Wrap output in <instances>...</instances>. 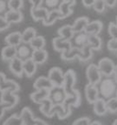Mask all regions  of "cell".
I'll return each instance as SVG.
<instances>
[{"label":"cell","instance_id":"1","mask_svg":"<svg viewBox=\"0 0 117 125\" xmlns=\"http://www.w3.org/2000/svg\"><path fill=\"white\" fill-rule=\"evenodd\" d=\"M97 87L99 90V97L105 101L116 96L117 83L111 77H105L104 79H102Z\"/></svg>","mask_w":117,"mask_h":125},{"label":"cell","instance_id":"2","mask_svg":"<svg viewBox=\"0 0 117 125\" xmlns=\"http://www.w3.org/2000/svg\"><path fill=\"white\" fill-rule=\"evenodd\" d=\"M67 98V93L62 86H53L48 92V100L52 104H63Z\"/></svg>","mask_w":117,"mask_h":125},{"label":"cell","instance_id":"3","mask_svg":"<svg viewBox=\"0 0 117 125\" xmlns=\"http://www.w3.org/2000/svg\"><path fill=\"white\" fill-rule=\"evenodd\" d=\"M76 80H77V77H76L75 71L73 70H68L66 72H64V80H63L62 87L65 90L67 95L72 93L74 91Z\"/></svg>","mask_w":117,"mask_h":125},{"label":"cell","instance_id":"4","mask_svg":"<svg viewBox=\"0 0 117 125\" xmlns=\"http://www.w3.org/2000/svg\"><path fill=\"white\" fill-rule=\"evenodd\" d=\"M71 114V107L65 103L63 104H56L52 106V109L49 113V118L57 115L59 120H64L68 118Z\"/></svg>","mask_w":117,"mask_h":125},{"label":"cell","instance_id":"5","mask_svg":"<svg viewBox=\"0 0 117 125\" xmlns=\"http://www.w3.org/2000/svg\"><path fill=\"white\" fill-rule=\"evenodd\" d=\"M98 69L103 77H112L114 74L115 64L109 58H103L98 63Z\"/></svg>","mask_w":117,"mask_h":125},{"label":"cell","instance_id":"6","mask_svg":"<svg viewBox=\"0 0 117 125\" xmlns=\"http://www.w3.org/2000/svg\"><path fill=\"white\" fill-rule=\"evenodd\" d=\"M86 77L88 83L93 85H98V83L103 79V75L101 74L98 66L95 64H90L86 69Z\"/></svg>","mask_w":117,"mask_h":125},{"label":"cell","instance_id":"7","mask_svg":"<svg viewBox=\"0 0 117 125\" xmlns=\"http://www.w3.org/2000/svg\"><path fill=\"white\" fill-rule=\"evenodd\" d=\"M71 48L81 49L88 44V34L85 31L74 33L72 38L70 39Z\"/></svg>","mask_w":117,"mask_h":125},{"label":"cell","instance_id":"8","mask_svg":"<svg viewBox=\"0 0 117 125\" xmlns=\"http://www.w3.org/2000/svg\"><path fill=\"white\" fill-rule=\"evenodd\" d=\"M48 78L53 86H62L64 80V72L58 67H54L49 70Z\"/></svg>","mask_w":117,"mask_h":125},{"label":"cell","instance_id":"9","mask_svg":"<svg viewBox=\"0 0 117 125\" xmlns=\"http://www.w3.org/2000/svg\"><path fill=\"white\" fill-rule=\"evenodd\" d=\"M16 48H17V58L20 59L22 61L31 59L34 49L31 48L29 43L21 42L20 44Z\"/></svg>","mask_w":117,"mask_h":125},{"label":"cell","instance_id":"10","mask_svg":"<svg viewBox=\"0 0 117 125\" xmlns=\"http://www.w3.org/2000/svg\"><path fill=\"white\" fill-rule=\"evenodd\" d=\"M19 98L16 92H13L11 90H3L2 91V102L8 105L9 109L14 108L18 103Z\"/></svg>","mask_w":117,"mask_h":125},{"label":"cell","instance_id":"11","mask_svg":"<svg viewBox=\"0 0 117 125\" xmlns=\"http://www.w3.org/2000/svg\"><path fill=\"white\" fill-rule=\"evenodd\" d=\"M52 45L53 48L56 51L58 52H65V51H69L71 49V45L70 40H66L64 38H60V37H56L53 38L52 40Z\"/></svg>","mask_w":117,"mask_h":125},{"label":"cell","instance_id":"12","mask_svg":"<svg viewBox=\"0 0 117 125\" xmlns=\"http://www.w3.org/2000/svg\"><path fill=\"white\" fill-rule=\"evenodd\" d=\"M85 97L90 104H93L94 101L99 98V90L97 85L87 84L85 86Z\"/></svg>","mask_w":117,"mask_h":125},{"label":"cell","instance_id":"13","mask_svg":"<svg viewBox=\"0 0 117 125\" xmlns=\"http://www.w3.org/2000/svg\"><path fill=\"white\" fill-rule=\"evenodd\" d=\"M9 70H11V72L17 77H21L23 76L24 71H23V61L18 58H14L13 59H11L9 61Z\"/></svg>","mask_w":117,"mask_h":125},{"label":"cell","instance_id":"14","mask_svg":"<svg viewBox=\"0 0 117 125\" xmlns=\"http://www.w3.org/2000/svg\"><path fill=\"white\" fill-rule=\"evenodd\" d=\"M48 11L43 7L42 6L40 7H31L30 9V15L31 18H33L35 21H43L48 16Z\"/></svg>","mask_w":117,"mask_h":125},{"label":"cell","instance_id":"15","mask_svg":"<svg viewBox=\"0 0 117 125\" xmlns=\"http://www.w3.org/2000/svg\"><path fill=\"white\" fill-rule=\"evenodd\" d=\"M4 17L6 18L10 24H13V23H19L23 20L24 18V16H23V13L21 12L20 10H13V9H8V10L6 12V14L4 15Z\"/></svg>","mask_w":117,"mask_h":125},{"label":"cell","instance_id":"16","mask_svg":"<svg viewBox=\"0 0 117 125\" xmlns=\"http://www.w3.org/2000/svg\"><path fill=\"white\" fill-rule=\"evenodd\" d=\"M103 28V22L100 20H93L90 21L87 25L86 28L84 31L86 32L88 35H99V33L102 31Z\"/></svg>","mask_w":117,"mask_h":125},{"label":"cell","instance_id":"17","mask_svg":"<svg viewBox=\"0 0 117 125\" xmlns=\"http://www.w3.org/2000/svg\"><path fill=\"white\" fill-rule=\"evenodd\" d=\"M48 57V51L45 50L44 49H34V50H33V53H32L31 59H32L37 65H40V64H43V63H45L47 61Z\"/></svg>","mask_w":117,"mask_h":125},{"label":"cell","instance_id":"18","mask_svg":"<svg viewBox=\"0 0 117 125\" xmlns=\"http://www.w3.org/2000/svg\"><path fill=\"white\" fill-rule=\"evenodd\" d=\"M48 92H49V90H44V89L36 90V91L30 94L31 101L37 104H41L45 100H47L48 98Z\"/></svg>","mask_w":117,"mask_h":125},{"label":"cell","instance_id":"19","mask_svg":"<svg viewBox=\"0 0 117 125\" xmlns=\"http://www.w3.org/2000/svg\"><path fill=\"white\" fill-rule=\"evenodd\" d=\"M82 101V96L78 90H74L72 93L67 95L64 103L70 105V107H79Z\"/></svg>","mask_w":117,"mask_h":125},{"label":"cell","instance_id":"20","mask_svg":"<svg viewBox=\"0 0 117 125\" xmlns=\"http://www.w3.org/2000/svg\"><path fill=\"white\" fill-rule=\"evenodd\" d=\"M21 120L23 122V125H34L36 122V119L33 115V112L28 107H25L20 112Z\"/></svg>","mask_w":117,"mask_h":125},{"label":"cell","instance_id":"21","mask_svg":"<svg viewBox=\"0 0 117 125\" xmlns=\"http://www.w3.org/2000/svg\"><path fill=\"white\" fill-rule=\"evenodd\" d=\"M61 13L58 11V9H55V10H50L48 12V16L46 17L44 20L42 21V23L44 26H51L55 23L56 21L58 19H62Z\"/></svg>","mask_w":117,"mask_h":125},{"label":"cell","instance_id":"22","mask_svg":"<svg viewBox=\"0 0 117 125\" xmlns=\"http://www.w3.org/2000/svg\"><path fill=\"white\" fill-rule=\"evenodd\" d=\"M33 87L35 88V90H50L53 85H52L51 81L49 80L48 77L41 76L38 77L37 80H35L34 84H33Z\"/></svg>","mask_w":117,"mask_h":125},{"label":"cell","instance_id":"23","mask_svg":"<svg viewBox=\"0 0 117 125\" xmlns=\"http://www.w3.org/2000/svg\"><path fill=\"white\" fill-rule=\"evenodd\" d=\"M93 111L95 112V114L99 115V116L105 115L106 112L108 111L106 107V101L100 97L93 102Z\"/></svg>","mask_w":117,"mask_h":125},{"label":"cell","instance_id":"24","mask_svg":"<svg viewBox=\"0 0 117 125\" xmlns=\"http://www.w3.org/2000/svg\"><path fill=\"white\" fill-rule=\"evenodd\" d=\"M1 57L6 61H10L11 59L17 57V48L9 45L4 47L1 51Z\"/></svg>","mask_w":117,"mask_h":125},{"label":"cell","instance_id":"25","mask_svg":"<svg viewBox=\"0 0 117 125\" xmlns=\"http://www.w3.org/2000/svg\"><path fill=\"white\" fill-rule=\"evenodd\" d=\"M37 66L38 65L31 59L23 61V71H24V74L28 78L32 77L37 71Z\"/></svg>","mask_w":117,"mask_h":125},{"label":"cell","instance_id":"26","mask_svg":"<svg viewBox=\"0 0 117 125\" xmlns=\"http://www.w3.org/2000/svg\"><path fill=\"white\" fill-rule=\"evenodd\" d=\"M0 90H2V91L3 90H11V91L17 93V91H19L20 87L14 80L5 79V80L0 82Z\"/></svg>","mask_w":117,"mask_h":125},{"label":"cell","instance_id":"27","mask_svg":"<svg viewBox=\"0 0 117 125\" xmlns=\"http://www.w3.org/2000/svg\"><path fill=\"white\" fill-rule=\"evenodd\" d=\"M5 42L7 43V45L17 47L22 42L21 33L18 31H15L10 33V34H8L6 37V38H5Z\"/></svg>","mask_w":117,"mask_h":125},{"label":"cell","instance_id":"28","mask_svg":"<svg viewBox=\"0 0 117 125\" xmlns=\"http://www.w3.org/2000/svg\"><path fill=\"white\" fill-rule=\"evenodd\" d=\"M89 22H90V19L88 18H86V17H81V18H78L75 21H74L73 25H71L74 33L84 31Z\"/></svg>","mask_w":117,"mask_h":125},{"label":"cell","instance_id":"29","mask_svg":"<svg viewBox=\"0 0 117 125\" xmlns=\"http://www.w3.org/2000/svg\"><path fill=\"white\" fill-rule=\"evenodd\" d=\"M93 50H99L102 48L103 41L98 35H88V44Z\"/></svg>","mask_w":117,"mask_h":125},{"label":"cell","instance_id":"30","mask_svg":"<svg viewBox=\"0 0 117 125\" xmlns=\"http://www.w3.org/2000/svg\"><path fill=\"white\" fill-rule=\"evenodd\" d=\"M58 37L64 38L66 40H70L74 35V31L73 28L70 25H65L58 30Z\"/></svg>","mask_w":117,"mask_h":125},{"label":"cell","instance_id":"31","mask_svg":"<svg viewBox=\"0 0 117 125\" xmlns=\"http://www.w3.org/2000/svg\"><path fill=\"white\" fill-rule=\"evenodd\" d=\"M37 36V30L34 28H28L21 33L22 42L24 43H29Z\"/></svg>","mask_w":117,"mask_h":125},{"label":"cell","instance_id":"32","mask_svg":"<svg viewBox=\"0 0 117 125\" xmlns=\"http://www.w3.org/2000/svg\"><path fill=\"white\" fill-rule=\"evenodd\" d=\"M92 57H93V49H91L88 45H86L85 47H83L82 49H80V54L78 56V59L81 61H82V62L88 61L92 59Z\"/></svg>","mask_w":117,"mask_h":125},{"label":"cell","instance_id":"33","mask_svg":"<svg viewBox=\"0 0 117 125\" xmlns=\"http://www.w3.org/2000/svg\"><path fill=\"white\" fill-rule=\"evenodd\" d=\"M29 44L33 49H44L46 46V40H45L44 37H42V36H36L29 42Z\"/></svg>","mask_w":117,"mask_h":125},{"label":"cell","instance_id":"34","mask_svg":"<svg viewBox=\"0 0 117 125\" xmlns=\"http://www.w3.org/2000/svg\"><path fill=\"white\" fill-rule=\"evenodd\" d=\"M80 54V49L71 48L69 51H65V52H61V59L66 61H70L78 58Z\"/></svg>","mask_w":117,"mask_h":125},{"label":"cell","instance_id":"35","mask_svg":"<svg viewBox=\"0 0 117 125\" xmlns=\"http://www.w3.org/2000/svg\"><path fill=\"white\" fill-rule=\"evenodd\" d=\"M62 0H42V7H45L48 11L58 9Z\"/></svg>","mask_w":117,"mask_h":125},{"label":"cell","instance_id":"36","mask_svg":"<svg viewBox=\"0 0 117 125\" xmlns=\"http://www.w3.org/2000/svg\"><path fill=\"white\" fill-rule=\"evenodd\" d=\"M40 105V107H39V111L41 112L42 114L45 115L46 117H48L49 118V113H50V111H51L52 109V102L49 100H48V98L47 100H45L43 102H42Z\"/></svg>","mask_w":117,"mask_h":125},{"label":"cell","instance_id":"37","mask_svg":"<svg viewBox=\"0 0 117 125\" xmlns=\"http://www.w3.org/2000/svg\"><path fill=\"white\" fill-rule=\"evenodd\" d=\"M71 7H72V6H70V4L62 1L58 9V11L61 13L63 18H68L70 15L72 14V8H71Z\"/></svg>","mask_w":117,"mask_h":125},{"label":"cell","instance_id":"38","mask_svg":"<svg viewBox=\"0 0 117 125\" xmlns=\"http://www.w3.org/2000/svg\"><path fill=\"white\" fill-rule=\"evenodd\" d=\"M3 125H23V122L21 120L20 115L13 114L7 121H5Z\"/></svg>","mask_w":117,"mask_h":125},{"label":"cell","instance_id":"39","mask_svg":"<svg viewBox=\"0 0 117 125\" xmlns=\"http://www.w3.org/2000/svg\"><path fill=\"white\" fill-rule=\"evenodd\" d=\"M106 107H107V111L112 112V113L117 112V96H114V97L107 100Z\"/></svg>","mask_w":117,"mask_h":125},{"label":"cell","instance_id":"40","mask_svg":"<svg viewBox=\"0 0 117 125\" xmlns=\"http://www.w3.org/2000/svg\"><path fill=\"white\" fill-rule=\"evenodd\" d=\"M7 5L9 9L20 10L24 6V0H7Z\"/></svg>","mask_w":117,"mask_h":125},{"label":"cell","instance_id":"41","mask_svg":"<svg viewBox=\"0 0 117 125\" xmlns=\"http://www.w3.org/2000/svg\"><path fill=\"white\" fill-rule=\"evenodd\" d=\"M93 7L97 13H103L105 8H106V6H105L103 0H95Z\"/></svg>","mask_w":117,"mask_h":125},{"label":"cell","instance_id":"42","mask_svg":"<svg viewBox=\"0 0 117 125\" xmlns=\"http://www.w3.org/2000/svg\"><path fill=\"white\" fill-rule=\"evenodd\" d=\"M108 33L112 38H115L117 39V26L115 25V23L111 22L109 23L108 26Z\"/></svg>","mask_w":117,"mask_h":125},{"label":"cell","instance_id":"43","mask_svg":"<svg viewBox=\"0 0 117 125\" xmlns=\"http://www.w3.org/2000/svg\"><path fill=\"white\" fill-rule=\"evenodd\" d=\"M10 23L6 19L4 16H0V32L7 30V28L10 27Z\"/></svg>","mask_w":117,"mask_h":125},{"label":"cell","instance_id":"44","mask_svg":"<svg viewBox=\"0 0 117 125\" xmlns=\"http://www.w3.org/2000/svg\"><path fill=\"white\" fill-rule=\"evenodd\" d=\"M107 48L110 51L117 52V39L115 38H111L107 43Z\"/></svg>","mask_w":117,"mask_h":125},{"label":"cell","instance_id":"45","mask_svg":"<svg viewBox=\"0 0 117 125\" xmlns=\"http://www.w3.org/2000/svg\"><path fill=\"white\" fill-rule=\"evenodd\" d=\"M8 9L7 0H0V16H4Z\"/></svg>","mask_w":117,"mask_h":125},{"label":"cell","instance_id":"46","mask_svg":"<svg viewBox=\"0 0 117 125\" xmlns=\"http://www.w3.org/2000/svg\"><path fill=\"white\" fill-rule=\"evenodd\" d=\"M91 122V120L88 117H82V118L77 119L75 122H73L72 125H88Z\"/></svg>","mask_w":117,"mask_h":125},{"label":"cell","instance_id":"47","mask_svg":"<svg viewBox=\"0 0 117 125\" xmlns=\"http://www.w3.org/2000/svg\"><path fill=\"white\" fill-rule=\"evenodd\" d=\"M7 110H9V107H8V105L1 101V102H0V120L2 119V117L4 116V113H5V111H7Z\"/></svg>","mask_w":117,"mask_h":125},{"label":"cell","instance_id":"48","mask_svg":"<svg viewBox=\"0 0 117 125\" xmlns=\"http://www.w3.org/2000/svg\"><path fill=\"white\" fill-rule=\"evenodd\" d=\"M105 6L108 7H114L117 4V0H103Z\"/></svg>","mask_w":117,"mask_h":125},{"label":"cell","instance_id":"49","mask_svg":"<svg viewBox=\"0 0 117 125\" xmlns=\"http://www.w3.org/2000/svg\"><path fill=\"white\" fill-rule=\"evenodd\" d=\"M82 2L85 7H92L95 2V0H82Z\"/></svg>","mask_w":117,"mask_h":125},{"label":"cell","instance_id":"50","mask_svg":"<svg viewBox=\"0 0 117 125\" xmlns=\"http://www.w3.org/2000/svg\"><path fill=\"white\" fill-rule=\"evenodd\" d=\"M32 7H40L42 5V0H29Z\"/></svg>","mask_w":117,"mask_h":125},{"label":"cell","instance_id":"51","mask_svg":"<svg viewBox=\"0 0 117 125\" xmlns=\"http://www.w3.org/2000/svg\"><path fill=\"white\" fill-rule=\"evenodd\" d=\"M34 125H48V124L43 120H41V119H36V122H35Z\"/></svg>","mask_w":117,"mask_h":125},{"label":"cell","instance_id":"52","mask_svg":"<svg viewBox=\"0 0 117 125\" xmlns=\"http://www.w3.org/2000/svg\"><path fill=\"white\" fill-rule=\"evenodd\" d=\"M63 2H66V3H68L70 4V6H75V4H76V0H62Z\"/></svg>","mask_w":117,"mask_h":125},{"label":"cell","instance_id":"53","mask_svg":"<svg viewBox=\"0 0 117 125\" xmlns=\"http://www.w3.org/2000/svg\"><path fill=\"white\" fill-rule=\"evenodd\" d=\"M113 76H114V80L116 81V83H117V65H115V68H114V71Z\"/></svg>","mask_w":117,"mask_h":125},{"label":"cell","instance_id":"54","mask_svg":"<svg viewBox=\"0 0 117 125\" xmlns=\"http://www.w3.org/2000/svg\"><path fill=\"white\" fill-rule=\"evenodd\" d=\"M6 79V75L4 74V73H2V72H0V82L2 81V80H4Z\"/></svg>","mask_w":117,"mask_h":125},{"label":"cell","instance_id":"55","mask_svg":"<svg viewBox=\"0 0 117 125\" xmlns=\"http://www.w3.org/2000/svg\"><path fill=\"white\" fill-rule=\"evenodd\" d=\"M88 125H102L100 122H90Z\"/></svg>","mask_w":117,"mask_h":125},{"label":"cell","instance_id":"56","mask_svg":"<svg viewBox=\"0 0 117 125\" xmlns=\"http://www.w3.org/2000/svg\"><path fill=\"white\" fill-rule=\"evenodd\" d=\"M2 101V90H0V102Z\"/></svg>","mask_w":117,"mask_h":125},{"label":"cell","instance_id":"57","mask_svg":"<svg viewBox=\"0 0 117 125\" xmlns=\"http://www.w3.org/2000/svg\"><path fill=\"white\" fill-rule=\"evenodd\" d=\"M113 125H117V119H116V120H115V121H114V123H113Z\"/></svg>","mask_w":117,"mask_h":125},{"label":"cell","instance_id":"58","mask_svg":"<svg viewBox=\"0 0 117 125\" xmlns=\"http://www.w3.org/2000/svg\"><path fill=\"white\" fill-rule=\"evenodd\" d=\"M115 25L117 26V17H116V21H115Z\"/></svg>","mask_w":117,"mask_h":125},{"label":"cell","instance_id":"59","mask_svg":"<svg viewBox=\"0 0 117 125\" xmlns=\"http://www.w3.org/2000/svg\"><path fill=\"white\" fill-rule=\"evenodd\" d=\"M116 96H117V90H116Z\"/></svg>","mask_w":117,"mask_h":125}]
</instances>
